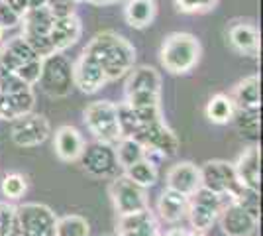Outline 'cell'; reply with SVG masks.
<instances>
[{
	"label": "cell",
	"mask_w": 263,
	"mask_h": 236,
	"mask_svg": "<svg viewBox=\"0 0 263 236\" xmlns=\"http://www.w3.org/2000/svg\"><path fill=\"white\" fill-rule=\"evenodd\" d=\"M236 175L243 187L257 189L261 187V156H259V148L250 146L243 150V154L238 157V161L234 164Z\"/></svg>",
	"instance_id": "17"
},
{
	"label": "cell",
	"mask_w": 263,
	"mask_h": 236,
	"mask_svg": "<svg viewBox=\"0 0 263 236\" xmlns=\"http://www.w3.org/2000/svg\"><path fill=\"white\" fill-rule=\"evenodd\" d=\"M4 2H6V6H8L20 20H22L28 12L32 10V0H4Z\"/></svg>",
	"instance_id": "40"
},
{
	"label": "cell",
	"mask_w": 263,
	"mask_h": 236,
	"mask_svg": "<svg viewBox=\"0 0 263 236\" xmlns=\"http://www.w3.org/2000/svg\"><path fill=\"white\" fill-rule=\"evenodd\" d=\"M83 166V169L88 175L99 177V179H108V177H116L118 173V159H116V152H114V144L108 142H100L95 140L90 144H85L81 157L77 159Z\"/></svg>",
	"instance_id": "6"
},
{
	"label": "cell",
	"mask_w": 263,
	"mask_h": 236,
	"mask_svg": "<svg viewBox=\"0 0 263 236\" xmlns=\"http://www.w3.org/2000/svg\"><path fill=\"white\" fill-rule=\"evenodd\" d=\"M232 122L236 124V130L241 138L257 140L259 138V122H261V111L259 106L255 108H236Z\"/></svg>",
	"instance_id": "27"
},
{
	"label": "cell",
	"mask_w": 263,
	"mask_h": 236,
	"mask_svg": "<svg viewBox=\"0 0 263 236\" xmlns=\"http://www.w3.org/2000/svg\"><path fill=\"white\" fill-rule=\"evenodd\" d=\"M134 113H136V116H138V120H140L142 126L157 122V120H163V113H161V106H159V104L140 106V108H134Z\"/></svg>",
	"instance_id": "38"
},
{
	"label": "cell",
	"mask_w": 263,
	"mask_h": 236,
	"mask_svg": "<svg viewBox=\"0 0 263 236\" xmlns=\"http://www.w3.org/2000/svg\"><path fill=\"white\" fill-rule=\"evenodd\" d=\"M126 173V177L132 179L134 183H138L140 187L143 189H149V187H154L157 179H159V169H157V164H155L152 157L145 156L140 159V161H136V164H132L130 168L124 169Z\"/></svg>",
	"instance_id": "26"
},
{
	"label": "cell",
	"mask_w": 263,
	"mask_h": 236,
	"mask_svg": "<svg viewBox=\"0 0 263 236\" xmlns=\"http://www.w3.org/2000/svg\"><path fill=\"white\" fill-rule=\"evenodd\" d=\"M14 73L22 79L26 85L33 87V85L40 81V75H42V57H35L32 61H26V63L20 65Z\"/></svg>",
	"instance_id": "34"
},
{
	"label": "cell",
	"mask_w": 263,
	"mask_h": 236,
	"mask_svg": "<svg viewBox=\"0 0 263 236\" xmlns=\"http://www.w3.org/2000/svg\"><path fill=\"white\" fill-rule=\"evenodd\" d=\"M198 169H200V187L212 193L232 199L240 191V187H243L236 175L234 164H228L224 159H209Z\"/></svg>",
	"instance_id": "7"
},
{
	"label": "cell",
	"mask_w": 263,
	"mask_h": 236,
	"mask_svg": "<svg viewBox=\"0 0 263 236\" xmlns=\"http://www.w3.org/2000/svg\"><path fill=\"white\" fill-rule=\"evenodd\" d=\"M116 113H118V126H120L122 138H136L138 132H140V128H142V124L138 120L134 108L128 102H124V104L116 106Z\"/></svg>",
	"instance_id": "31"
},
{
	"label": "cell",
	"mask_w": 263,
	"mask_h": 236,
	"mask_svg": "<svg viewBox=\"0 0 263 236\" xmlns=\"http://www.w3.org/2000/svg\"><path fill=\"white\" fill-rule=\"evenodd\" d=\"M81 34H83V24L77 14H71L65 18H55L47 35L53 44L55 51H65L67 47L77 44Z\"/></svg>",
	"instance_id": "16"
},
{
	"label": "cell",
	"mask_w": 263,
	"mask_h": 236,
	"mask_svg": "<svg viewBox=\"0 0 263 236\" xmlns=\"http://www.w3.org/2000/svg\"><path fill=\"white\" fill-rule=\"evenodd\" d=\"M161 93V75L154 67H132L126 79V95L130 93Z\"/></svg>",
	"instance_id": "22"
},
{
	"label": "cell",
	"mask_w": 263,
	"mask_h": 236,
	"mask_svg": "<svg viewBox=\"0 0 263 236\" xmlns=\"http://www.w3.org/2000/svg\"><path fill=\"white\" fill-rule=\"evenodd\" d=\"M55 154L61 161L71 164V161H77L81 157V152L85 148V140L75 126H61L57 132H55Z\"/></svg>",
	"instance_id": "20"
},
{
	"label": "cell",
	"mask_w": 263,
	"mask_h": 236,
	"mask_svg": "<svg viewBox=\"0 0 263 236\" xmlns=\"http://www.w3.org/2000/svg\"><path fill=\"white\" fill-rule=\"evenodd\" d=\"M157 14V4L155 0H128L124 8V18L136 30H143L152 26Z\"/></svg>",
	"instance_id": "24"
},
{
	"label": "cell",
	"mask_w": 263,
	"mask_h": 236,
	"mask_svg": "<svg viewBox=\"0 0 263 236\" xmlns=\"http://www.w3.org/2000/svg\"><path fill=\"white\" fill-rule=\"evenodd\" d=\"M85 124L95 140L116 144L122 138L116 104L110 101H95L85 108Z\"/></svg>",
	"instance_id": "5"
},
{
	"label": "cell",
	"mask_w": 263,
	"mask_h": 236,
	"mask_svg": "<svg viewBox=\"0 0 263 236\" xmlns=\"http://www.w3.org/2000/svg\"><path fill=\"white\" fill-rule=\"evenodd\" d=\"M20 22H22V20L6 6V2L0 0V28H2V30H10V28H16Z\"/></svg>",
	"instance_id": "39"
},
{
	"label": "cell",
	"mask_w": 263,
	"mask_h": 236,
	"mask_svg": "<svg viewBox=\"0 0 263 236\" xmlns=\"http://www.w3.org/2000/svg\"><path fill=\"white\" fill-rule=\"evenodd\" d=\"M2 34H4V30H2V28H0V40H2Z\"/></svg>",
	"instance_id": "43"
},
{
	"label": "cell",
	"mask_w": 263,
	"mask_h": 236,
	"mask_svg": "<svg viewBox=\"0 0 263 236\" xmlns=\"http://www.w3.org/2000/svg\"><path fill=\"white\" fill-rule=\"evenodd\" d=\"M228 44L241 56L257 57L259 53V32L253 24L236 22L228 30Z\"/></svg>",
	"instance_id": "18"
},
{
	"label": "cell",
	"mask_w": 263,
	"mask_h": 236,
	"mask_svg": "<svg viewBox=\"0 0 263 236\" xmlns=\"http://www.w3.org/2000/svg\"><path fill=\"white\" fill-rule=\"evenodd\" d=\"M55 236H90V225L87 219L79 216V214H67L57 219L55 223Z\"/></svg>",
	"instance_id": "30"
},
{
	"label": "cell",
	"mask_w": 263,
	"mask_h": 236,
	"mask_svg": "<svg viewBox=\"0 0 263 236\" xmlns=\"http://www.w3.org/2000/svg\"><path fill=\"white\" fill-rule=\"evenodd\" d=\"M232 201L238 207H241L246 213L259 219V191L257 189H250V187H240V191L232 197Z\"/></svg>",
	"instance_id": "32"
},
{
	"label": "cell",
	"mask_w": 263,
	"mask_h": 236,
	"mask_svg": "<svg viewBox=\"0 0 263 236\" xmlns=\"http://www.w3.org/2000/svg\"><path fill=\"white\" fill-rule=\"evenodd\" d=\"M16 221L22 236H55V213L42 203H26L16 207Z\"/></svg>",
	"instance_id": "8"
},
{
	"label": "cell",
	"mask_w": 263,
	"mask_h": 236,
	"mask_svg": "<svg viewBox=\"0 0 263 236\" xmlns=\"http://www.w3.org/2000/svg\"><path fill=\"white\" fill-rule=\"evenodd\" d=\"M73 83L83 93L92 95V93H99L108 83V79H106L104 71L97 61H92L90 57L81 53V57L73 65Z\"/></svg>",
	"instance_id": "13"
},
{
	"label": "cell",
	"mask_w": 263,
	"mask_h": 236,
	"mask_svg": "<svg viewBox=\"0 0 263 236\" xmlns=\"http://www.w3.org/2000/svg\"><path fill=\"white\" fill-rule=\"evenodd\" d=\"M218 221L222 226V232L226 236H252L257 228V223H259V219L246 213L234 201L224 205V209L220 211Z\"/></svg>",
	"instance_id": "12"
},
{
	"label": "cell",
	"mask_w": 263,
	"mask_h": 236,
	"mask_svg": "<svg viewBox=\"0 0 263 236\" xmlns=\"http://www.w3.org/2000/svg\"><path fill=\"white\" fill-rule=\"evenodd\" d=\"M200 56H202L200 42L186 32L169 34L159 49L161 65L165 67V71L173 75H185L189 71H193L200 61Z\"/></svg>",
	"instance_id": "2"
},
{
	"label": "cell",
	"mask_w": 263,
	"mask_h": 236,
	"mask_svg": "<svg viewBox=\"0 0 263 236\" xmlns=\"http://www.w3.org/2000/svg\"><path fill=\"white\" fill-rule=\"evenodd\" d=\"M40 87L51 99H65L75 87L73 83V65L63 56V51H55L42 59V75Z\"/></svg>",
	"instance_id": "3"
},
{
	"label": "cell",
	"mask_w": 263,
	"mask_h": 236,
	"mask_svg": "<svg viewBox=\"0 0 263 236\" xmlns=\"http://www.w3.org/2000/svg\"><path fill=\"white\" fill-rule=\"evenodd\" d=\"M83 53L99 63L108 81L124 77L136 63L134 45L114 32L97 34L83 49Z\"/></svg>",
	"instance_id": "1"
},
{
	"label": "cell",
	"mask_w": 263,
	"mask_h": 236,
	"mask_svg": "<svg viewBox=\"0 0 263 236\" xmlns=\"http://www.w3.org/2000/svg\"><path fill=\"white\" fill-rule=\"evenodd\" d=\"M230 197H224L218 193H212L204 187H198L197 191L189 197V209L186 216L193 230L206 232L212 228V225L218 221L220 211L224 209L226 203H230Z\"/></svg>",
	"instance_id": "4"
},
{
	"label": "cell",
	"mask_w": 263,
	"mask_h": 236,
	"mask_svg": "<svg viewBox=\"0 0 263 236\" xmlns=\"http://www.w3.org/2000/svg\"><path fill=\"white\" fill-rule=\"evenodd\" d=\"M51 134L49 120L44 114L28 113L12 120L10 138L18 148H35L44 144Z\"/></svg>",
	"instance_id": "9"
},
{
	"label": "cell",
	"mask_w": 263,
	"mask_h": 236,
	"mask_svg": "<svg viewBox=\"0 0 263 236\" xmlns=\"http://www.w3.org/2000/svg\"><path fill=\"white\" fill-rule=\"evenodd\" d=\"M116 236H159L157 221L149 207L138 213L120 214Z\"/></svg>",
	"instance_id": "15"
},
{
	"label": "cell",
	"mask_w": 263,
	"mask_h": 236,
	"mask_svg": "<svg viewBox=\"0 0 263 236\" xmlns=\"http://www.w3.org/2000/svg\"><path fill=\"white\" fill-rule=\"evenodd\" d=\"M67 2H71V4H77V2H85V0H67Z\"/></svg>",
	"instance_id": "42"
},
{
	"label": "cell",
	"mask_w": 263,
	"mask_h": 236,
	"mask_svg": "<svg viewBox=\"0 0 263 236\" xmlns=\"http://www.w3.org/2000/svg\"><path fill=\"white\" fill-rule=\"evenodd\" d=\"M104 236H116V234H104Z\"/></svg>",
	"instance_id": "44"
},
{
	"label": "cell",
	"mask_w": 263,
	"mask_h": 236,
	"mask_svg": "<svg viewBox=\"0 0 263 236\" xmlns=\"http://www.w3.org/2000/svg\"><path fill=\"white\" fill-rule=\"evenodd\" d=\"M186 209H189V197L173 189H165L157 201V213L169 225L181 223L186 216Z\"/></svg>",
	"instance_id": "21"
},
{
	"label": "cell",
	"mask_w": 263,
	"mask_h": 236,
	"mask_svg": "<svg viewBox=\"0 0 263 236\" xmlns=\"http://www.w3.org/2000/svg\"><path fill=\"white\" fill-rule=\"evenodd\" d=\"M35 57L37 56L33 53V49L24 38H12L8 44L0 47V63L12 73L20 65H24L26 61H32Z\"/></svg>",
	"instance_id": "23"
},
{
	"label": "cell",
	"mask_w": 263,
	"mask_h": 236,
	"mask_svg": "<svg viewBox=\"0 0 263 236\" xmlns=\"http://www.w3.org/2000/svg\"><path fill=\"white\" fill-rule=\"evenodd\" d=\"M8 73H12V71H8V69H6L4 65H2V63H0V81H2V79L6 77Z\"/></svg>",
	"instance_id": "41"
},
{
	"label": "cell",
	"mask_w": 263,
	"mask_h": 236,
	"mask_svg": "<svg viewBox=\"0 0 263 236\" xmlns=\"http://www.w3.org/2000/svg\"><path fill=\"white\" fill-rule=\"evenodd\" d=\"M232 102L236 108H255L261 106V97H259V77L257 75H250L243 81H240L234 93H232Z\"/></svg>",
	"instance_id": "25"
},
{
	"label": "cell",
	"mask_w": 263,
	"mask_h": 236,
	"mask_svg": "<svg viewBox=\"0 0 263 236\" xmlns=\"http://www.w3.org/2000/svg\"><path fill=\"white\" fill-rule=\"evenodd\" d=\"M177 10L183 14H202V12L214 10L218 0H173Z\"/></svg>",
	"instance_id": "35"
},
{
	"label": "cell",
	"mask_w": 263,
	"mask_h": 236,
	"mask_svg": "<svg viewBox=\"0 0 263 236\" xmlns=\"http://www.w3.org/2000/svg\"><path fill=\"white\" fill-rule=\"evenodd\" d=\"M110 197L114 203V209L118 216L120 214H132L143 211L149 207L147 203V193L143 187H140L138 183H134L132 179H128L126 175L114 177V181L110 183Z\"/></svg>",
	"instance_id": "10"
},
{
	"label": "cell",
	"mask_w": 263,
	"mask_h": 236,
	"mask_svg": "<svg viewBox=\"0 0 263 236\" xmlns=\"http://www.w3.org/2000/svg\"><path fill=\"white\" fill-rule=\"evenodd\" d=\"M35 104L33 89L16 90V93H0V118L16 120L24 114L32 113Z\"/></svg>",
	"instance_id": "19"
},
{
	"label": "cell",
	"mask_w": 263,
	"mask_h": 236,
	"mask_svg": "<svg viewBox=\"0 0 263 236\" xmlns=\"http://www.w3.org/2000/svg\"><path fill=\"white\" fill-rule=\"evenodd\" d=\"M114 152H116V159H118V166L122 169L130 168L132 164L140 161L145 156V148L143 144H140L138 140L134 138H120L116 144H114Z\"/></svg>",
	"instance_id": "29"
},
{
	"label": "cell",
	"mask_w": 263,
	"mask_h": 236,
	"mask_svg": "<svg viewBox=\"0 0 263 236\" xmlns=\"http://www.w3.org/2000/svg\"><path fill=\"white\" fill-rule=\"evenodd\" d=\"M200 187V169L193 161H179L167 173V189L191 197Z\"/></svg>",
	"instance_id": "14"
},
{
	"label": "cell",
	"mask_w": 263,
	"mask_h": 236,
	"mask_svg": "<svg viewBox=\"0 0 263 236\" xmlns=\"http://www.w3.org/2000/svg\"><path fill=\"white\" fill-rule=\"evenodd\" d=\"M234 113H236V106L228 95H214L209 101L206 108H204V114L212 124H228L232 122L234 118Z\"/></svg>",
	"instance_id": "28"
},
{
	"label": "cell",
	"mask_w": 263,
	"mask_h": 236,
	"mask_svg": "<svg viewBox=\"0 0 263 236\" xmlns=\"http://www.w3.org/2000/svg\"><path fill=\"white\" fill-rule=\"evenodd\" d=\"M161 101V93H130L126 95V102L132 108H140V106H149V104H159Z\"/></svg>",
	"instance_id": "37"
},
{
	"label": "cell",
	"mask_w": 263,
	"mask_h": 236,
	"mask_svg": "<svg viewBox=\"0 0 263 236\" xmlns=\"http://www.w3.org/2000/svg\"><path fill=\"white\" fill-rule=\"evenodd\" d=\"M134 140H138L140 144H143L145 150H152L161 157H173L179 152V138L165 124V120L142 126Z\"/></svg>",
	"instance_id": "11"
},
{
	"label": "cell",
	"mask_w": 263,
	"mask_h": 236,
	"mask_svg": "<svg viewBox=\"0 0 263 236\" xmlns=\"http://www.w3.org/2000/svg\"><path fill=\"white\" fill-rule=\"evenodd\" d=\"M18 225L16 221V207L10 203L0 201V236H6Z\"/></svg>",
	"instance_id": "36"
},
{
	"label": "cell",
	"mask_w": 263,
	"mask_h": 236,
	"mask_svg": "<svg viewBox=\"0 0 263 236\" xmlns=\"http://www.w3.org/2000/svg\"><path fill=\"white\" fill-rule=\"evenodd\" d=\"M0 191L6 199H20L24 197V193L28 191V181L20 173H8L2 179Z\"/></svg>",
	"instance_id": "33"
}]
</instances>
